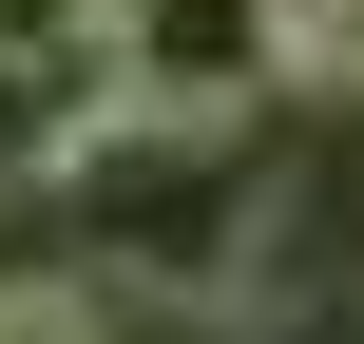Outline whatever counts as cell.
<instances>
[{"label":"cell","instance_id":"4","mask_svg":"<svg viewBox=\"0 0 364 344\" xmlns=\"http://www.w3.org/2000/svg\"><path fill=\"white\" fill-rule=\"evenodd\" d=\"M0 57H115V0H0Z\"/></svg>","mask_w":364,"mask_h":344},{"label":"cell","instance_id":"2","mask_svg":"<svg viewBox=\"0 0 364 344\" xmlns=\"http://www.w3.org/2000/svg\"><path fill=\"white\" fill-rule=\"evenodd\" d=\"M269 77H288V0H115V96L250 115Z\"/></svg>","mask_w":364,"mask_h":344},{"label":"cell","instance_id":"3","mask_svg":"<svg viewBox=\"0 0 364 344\" xmlns=\"http://www.w3.org/2000/svg\"><path fill=\"white\" fill-rule=\"evenodd\" d=\"M288 96H364V0H288Z\"/></svg>","mask_w":364,"mask_h":344},{"label":"cell","instance_id":"1","mask_svg":"<svg viewBox=\"0 0 364 344\" xmlns=\"http://www.w3.org/2000/svg\"><path fill=\"white\" fill-rule=\"evenodd\" d=\"M38 211H58L77 268L134 287V306H230V287H269V153H250V115L96 96V115L58 134Z\"/></svg>","mask_w":364,"mask_h":344},{"label":"cell","instance_id":"5","mask_svg":"<svg viewBox=\"0 0 364 344\" xmlns=\"http://www.w3.org/2000/svg\"><path fill=\"white\" fill-rule=\"evenodd\" d=\"M0 344H115V326H96L77 287H0Z\"/></svg>","mask_w":364,"mask_h":344}]
</instances>
